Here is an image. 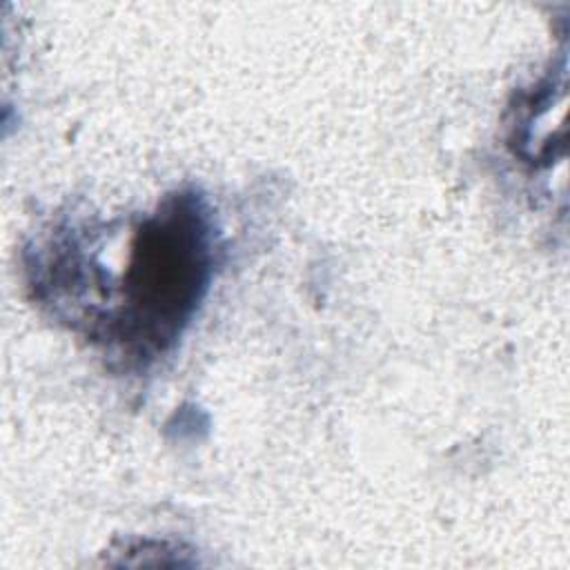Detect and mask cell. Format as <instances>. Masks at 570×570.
Instances as JSON below:
<instances>
[{"mask_svg":"<svg viewBox=\"0 0 570 570\" xmlns=\"http://www.w3.org/2000/svg\"><path fill=\"white\" fill-rule=\"evenodd\" d=\"M220 234L196 189L169 194L134 225L122 272L109 274L89 254L80 223H65L45 269L56 318L82 327L107 356L145 370L169 354L214 278Z\"/></svg>","mask_w":570,"mask_h":570,"instance_id":"cell-1","label":"cell"}]
</instances>
